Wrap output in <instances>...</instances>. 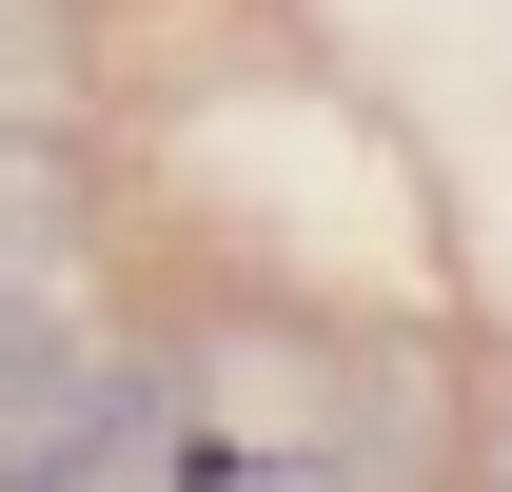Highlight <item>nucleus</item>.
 Here are the masks:
<instances>
[{"label": "nucleus", "instance_id": "obj_1", "mask_svg": "<svg viewBox=\"0 0 512 492\" xmlns=\"http://www.w3.org/2000/svg\"><path fill=\"white\" fill-rule=\"evenodd\" d=\"M158 433H178V492L355 473V355L296 315H197V335H158Z\"/></svg>", "mask_w": 512, "mask_h": 492}, {"label": "nucleus", "instance_id": "obj_2", "mask_svg": "<svg viewBox=\"0 0 512 492\" xmlns=\"http://www.w3.org/2000/svg\"><path fill=\"white\" fill-rule=\"evenodd\" d=\"M79 256H99V197L40 119H0V335L20 315H79Z\"/></svg>", "mask_w": 512, "mask_h": 492}, {"label": "nucleus", "instance_id": "obj_3", "mask_svg": "<svg viewBox=\"0 0 512 492\" xmlns=\"http://www.w3.org/2000/svg\"><path fill=\"white\" fill-rule=\"evenodd\" d=\"M453 473H473V492H512V394L473 414V453H453Z\"/></svg>", "mask_w": 512, "mask_h": 492}, {"label": "nucleus", "instance_id": "obj_4", "mask_svg": "<svg viewBox=\"0 0 512 492\" xmlns=\"http://www.w3.org/2000/svg\"><path fill=\"white\" fill-rule=\"evenodd\" d=\"M40 20H60V0H0V60H20V40H40Z\"/></svg>", "mask_w": 512, "mask_h": 492}]
</instances>
